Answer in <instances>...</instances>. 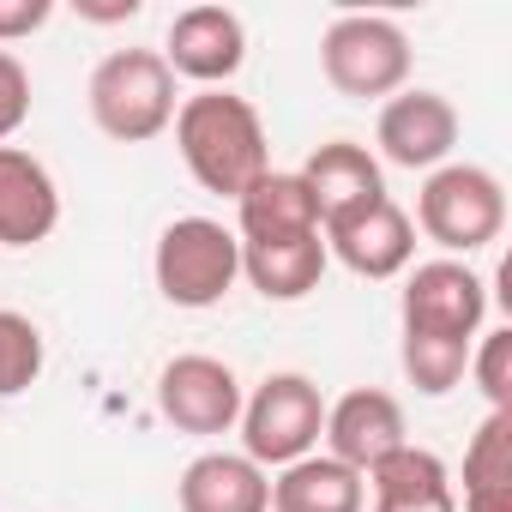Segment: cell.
<instances>
[{
  "label": "cell",
  "mask_w": 512,
  "mask_h": 512,
  "mask_svg": "<svg viewBox=\"0 0 512 512\" xmlns=\"http://www.w3.org/2000/svg\"><path fill=\"white\" fill-rule=\"evenodd\" d=\"M175 151L187 163V175L217 193V199H241L253 181L272 169V145H266V121L247 97L223 91H193L175 109Z\"/></svg>",
  "instance_id": "cell-1"
},
{
  "label": "cell",
  "mask_w": 512,
  "mask_h": 512,
  "mask_svg": "<svg viewBox=\"0 0 512 512\" xmlns=\"http://www.w3.org/2000/svg\"><path fill=\"white\" fill-rule=\"evenodd\" d=\"M85 103H91V121H97L103 139L145 145V139L169 133V121L181 109V91H175V73L157 49H115L91 67Z\"/></svg>",
  "instance_id": "cell-2"
},
{
  "label": "cell",
  "mask_w": 512,
  "mask_h": 512,
  "mask_svg": "<svg viewBox=\"0 0 512 512\" xmlns=\"http://www.w3.org/2000/svg\"><path fill=\"white\" fill-rule=\"evenodd\" d=\"M416 229L446 247V260L482 253L506 229V187L482 163H440L416 193Z\"/></svg>",
  "instance_id": "cell-3"
},
{
  "label": "cell",
  "mask_w": 512,
  "mask_h": 512,
  "mask_svg": "<svg viewBox=\"0 0 512 512\" xmlns=\"http://www.w3.org/2000/svg\"><path fill=\"white\" fill-rule=\"evenodd\" d=\"M320 73L350 103H386L410 85V37L386 13H344L320 37Z\"/></svg>",
  "instance_id": "cell-4"
},
{
  "label": "cell",
  "mask_w": 512,
  "mask_h": 512,
  "mask_svg": "<svg viewBox=\"0 0 512 512\" xmlns=\"http://www.w3.org/2000/svg\"><path fill=\"white\" fill-rule=\"evenodd\" d=\"M151 278H157L169 308H193V314L217 308L235 290V278H241V241L217 217H175L157 235Z\"/></svg>",
  "instance_id": "cell-5"
},
{
  "label": "cell",
  "mask_w": 512,
  "mask_h": 512,
  "mask_svg": "<svg viewBox=\"0 0 512 512\" xmlns=\"http://www.w3.org/2000/svg\"><path fill=\"white\" fill-rule=\"evenodd\" d=\"M241 458H253V464H296V458H308L314 446H320V434H326V398H320V386L308 380V374H296V368H284V374H266L260 386H253L247 398H241Z\"/></svg>",
  "instance_id": "cell-6"
},
{
  "label": "cell",
  "mask_w": 512,
  "mask_h": 512,
  "mask_svg": "<svg viewBox=\"0 0 512 512\" xmlns=\"http://www.w3.org/2000/svg\"><path fill=\"white\" fill-rule=\"evenodd\" d=\"M488 320V284L464 260H422L404 272L398 326L404 338H440V344H476Z\"/></svg>",
  "instance_id": "cell-7"
},
{
  "label": "cell",
  "mask_w": 512,
  "mask_h": 512,
  "mask_svg": "<svg viewBox=\"0 0 512 512\" xmlns=\"http://www.w3.org/2000/svg\"><path fill=\"white\" fill-rule=\"evenodd\" d=\"M241 398L247 392H241L235 368L217 356H199V350L163 362V374H157V410L181 434H229L241 422Z\"/></svg>",
  "instance_id": "cell-8"
},
{
  "label": "cell",
  "mask_w": 512,
  "mask_h": 512,
  "mask_svg": "<svg viewBox=\"0 0 512 512\" xmlns=\"http://www.w3.org/2000/svg\"><path fill=\"white\" fill-rule=\"evenodd\" d=\"M320 235H326V253H332V260H338L344 272L368 278V284L404 278L410 260H416V223H410V211H404L392 193L374 199V205H362V211H350V217H338V223H326Z\"/></svg>",
  "instance_id": "cell-9"
},
{
  "label": "cell",
  "mask_w": 512,
  "mask_h": 512,
  "mask_svg": "<svg viewBox=\"0 0 512 512\" xmlns=\"http://www.w3.org/2000/svg\"><path fill=\"white\" fill-rule=\"evenodd\" d=\"M157 55L169 61L175 79H193L199 91H223L247 61V25L235 7H211V0L205 7H181Z\"/></svg>",
  "instance_id": "cell-10"
},
{
  "label": "cell",
  "mask_w": 512,
  "mask_h": 512,
  "mask_svg": "<svg viewBox=\"0 0 512 512\" xmlns=\"http://www.w3.org/2000/svg\"><path fill=\"white\" fill-rule=\"evenodd\" d=\"M374 145H380L386 163L434 175L452 157V145H458V109H452V97L446 91H428V85H416V91L404 85L398 97L380 103Z\"/></svg>",
  "instance_id": "cell-11"
},
{
  "label": "cell",
  "mask_w": 512,
  "mask_h": 512,
  "mask_svg": "<svg viewBox=\"0 0 512 512\" xmlns=\"http://www.w3.org/2000/svg\"><path fill=\"white\" fill-rule=\"evenodd\" d=\"M326 458L350 464L356 476H368L386 452H398L410 440L404 428V404L380 386H350L338 404H326Z\"/></svg>",
  "instance_id": "cell-12"
},
{
  "label": "cell",
  "mask_w": 512,
  "mask_h": 512,
  "mask_svg": "<svg viewBox=\"0 0 512 512\" xmlns=\"http://www.w3.org/2000/svg\"><path fill=\"white\" fill-rule=\"evenodd\" d=\"M61 223V187L43 157L0 145V247H37Z\"/></svg>",
  "instance_id": "cell-13"
},
{
  "label": "cell",
  "mask_w": 512,
  "mask_h": 512,
  "mask_svg": "<svg viewBox=\"0 0 512 512\" xmlns=\"http://www.w3.org/2000/svg\"><path fill=\"white\" fill-rule=\"evenodd\" d=\"M296 175H302V187H308V199H314V211H320V229L338 223V217H350V211H362V205H374V199H386L380 157H374L368 145H356V139L320 145Z\"/></svg>",
  "instance_id": "cell-14"
},
{
  "label": "cell",
  "mask_w": 512,
  "mask_h": 512,
  "mask_svg": "<svg viewBox=\"0 0 512 512\" xmlns=\"http://www.w3.org/2000/svg\"><path fill=\"white\" fill-rule=\"evenodd\" d=\"M362 482H368L374 512H458L446 458L428 452V446H416V440H404L398 452H386Z\"/></svg>",
  "instance_id": "cell-15"
},
{
  "label": "cell",
  "mask_w": 512,
  "mask_h": 512,
  "mask_svg": "<svg viewBox=\"0 0 512 512\" xmlns=\"http://www.w3.org/2000/svg\"><path fill=\"white\" fill-rule=\"evenodd\" d=\"M181 512H272V476L241 452H199L175 482Z\"/></svg>",
  "instance_id": "cell-16"
},
{
  "label": "cell",
  "mask_w": 512,
  "mask_h": 512,
  "mask_svg": "<svg viewBox=\"0 0 512 512\" xmlns=\"http://www.w3.org/2000/svg\"><path fill=\"white\" fill-rule=\"evenodd\" d=\"M296 235H320V211H314L302 175L266 169L235 199V241L241 247H266V241H296Z\"/></svg>",
  "instance_id": "cell-17"
},
{
  "label": "cell",
  "mask_w": 512,
  "mask_h": 512,
  "mask_svg": "<svg viewBox=\"0 0 512 512\" xmlns=\"http://www.w3.org/2000/svg\"><path fill=\"white\" fill-rule=\"evenodd\" d=\"M332 266L326 235H296V241H266L241 247V278L260 290L266 302H308Z\"/></svg>",
  "instance_id": "cell-18"
},
{
  "label": "cell",
  "mask_w": 512,
  "mask_h": 512,
  "mask_svg": "<svg viewBox=\"0 0 512 512\" xmlns=\"http://www.w3.org/2000/svg\"><path fill=\"white\" fill-rule=\"evenodd\" d=\"M272 512H368V482L350 464H338L326 452H308V458L278 470Z\"/></svg>",
  "instance_id": "cell-19"
},
{
  "label": "cell",
  "mask_w": 512,
  "mask_h": 512,
  "mask_svg": "<svg viewBox=\"0 0 512 512\" xmlns=\"http://www.w3.org/2000/svg\"><path fill=\"white\" fill-rule=\"evenodd\" d=\"M464 512H512V410H488L464 446Z\"/></svg>",
  "instance_id": "cell-20"
},
{
  "label": "cell",
  "mask_w": 512,
  "mask_h": 512,
  "mask_svg": "<svg viewBox=\"0 0 512 512\" xmlns=\"http://www.w3.org/2000/svg\"><path fill=\"white\" fill-rule=\"evenodd\" d=\"M43 362H49V344H43L37 320L19 308H0V398L31 392L43 380Z\"/></svg>",
  "instance_id": "cell-21"
},
{
  "label": "cell",
  "mask_w": 512,
  "mask_h": 512,
  "mask_svg": "<svg viewBox=\"0 0 512 512\" xmlns=\"http://www.w3.org/2000/svg\"><path fill=\"white\" fill-rule=\"evenodd\" d=\"M464 374L482 386L488 410H512V326L482 332V338L470 344V368H464Z\"/></svg>",
  "instance_id": "cell-22"
},
{
  "label": "cell",
  "mask_w": 512,
  "mask_h": 512,
  "mask_svg": "<svg viewBox=\"0 0 512 512\" xmlns=\"http://www.w3.org/2000/svg\"><path fill=\"white\" fill-rule=\"evenodd\" d=\"M31 115V73L13 49H0V145H7Z\"/></svg>",
  "instance_id": "cell-23"
},
{
  "label": "cell",
  "mask_w": 512,
  "mask_h": 512,
  "mask_svg": "<svg viewBox=\"0 0 512 512\" xmlns=\"http://www.w3.org/2000/svg\"><path fill=\"white\" fill-rule=\"evenodd\" d=\"M55 19V0H0V49L37 37Z\"/></svg>",
  "instance_id": "cell-24"
},
{
  "label": "cell",
  "mask_w": 512,
  "mask_h": 512,
  "mask_svg": "<svg viewBox=\"0 0 512 512\" xmlns=\"http://www.w3.org/2000/svg\"><path fill=\"white\" fill-rule=\"evenodd\" d=\"M79 19H91V25H127V19H139V0H79Z\"/></svg>",
  "instance_id": "cell-25"
}]
</instances>
